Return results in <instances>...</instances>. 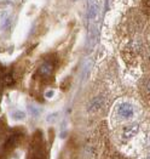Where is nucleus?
<instances>
[{
	"label": "nucleus",
	"mask_w": 150,
	"mask_h": 159,
	"mask_svg": "<svg viewBox=\"0 0 150 159\" xmlns=\"http://www.w3.org/2000/svg\"><path fill=\"white\" fill-rule=\"evenodd\" d=\"M118 113L122 118H130L133 116V106L128 102H123L118 108Z\"/></svg>",
	"instance_id": "f257e3e1"
},
{
	"label": "nucleus",
	"mask_w": 150,
	"mask_h": 159,
	"mask_svg": "<svg viewBox=\"0 0 150 159\" xmlns=\"http://www.w3.org/2000/svg\"><path fill=\"white\" fill-rule=\"evenodd\" d=\"M98 11H99V6H98L97 0H90V2H88V20L91 22H93L97 18Z\"/></svg>",
	"instance_id": "f03ea898"
},
{
	"label": "nucleus",
	"mask_w": 150,
	"mask_h": 159,
	"mask_svg": "<svg viewBox=\"0 0 150 159\" xmlns=\"http://www.w3.org/2000/svg\"><path fill=\"white\" fill-rule=\"evenodd\" d=\"M98 38V30H97V27L93 25L90 28V32H88V40H87V45H88V49L91 50L93 46H95L96 41Z\"/></svg>",
	"instance_id": "7ed1b4c3"
},
{
	"label": "nucleus",
	"mask_w": 150,
	"mask_h": 159,
	"mask_svg": "<svg viewBox=\"0 0 150 159\" xmlns=\"http://www.w3.org/2000/svg\"><path fill=\"white\" fill-rule=\"evenodd\" d=\"M29 159H44V151L42 147L35 142V146H32L30 153H29Z\"/></svg>",
	"instance_id": "20e7f679"
},
{
	"label": "nucleus",
	"mask_w": 150,
	"mask_h": 159,
	"mask_svg": "<svg viewBox=\"0 0 150 159\" xmlns=\"http://www.w3.org/2000/svg\"><path fill=\"white\" fill-rule=\"evenodd\" d=\"M52 72H54V67H52V65L50 62L42 63L40 68H39V74H40L41 77H44V78H49L52 74Z\"/></svg>",
	"instance_id": "39448f33"
},
{
	"label": "nucleus",
	"mask_w": 150,
	"mask_h": 159,
	"mask_svg": "<svg viewBox=\"0 0 150 159\" xmlns=\"http://www.w3.org/2000/svg\"><path fill=\"white\" fill-rule=\"evenodd\" d=\"M103 103H104V98H103L102 96L95 97V98L90 102L88 109H90V111H98V109H101V108L103 107Z\"/></svg>",
	"instance_id": "423d86ee"
},
{
	"label": "nucleus",
	"mask_w": 150,
	"mask_h": 159,
	"mask_svg": "<svg viewBox=\"0 0 150 159\" xmlns=\"http://www.w3.org/2000/svg\"><path fill=\"white\" fill-rule=\"evenodd\" d=\"M92 66H93V65H92V62H91L90 60H87V61L84 62V68H82V73H81L82 80L87 78V75H88V73H90V70H91Z\"/></svg>",
	"instance_id": "0eeeda50"
},
{
	"label": "nucleus",
	"mask_w": 150,
	"mask_h": 159,
	"mask_svg": "<svg viewBox=\"0 0 150 159\" xmlns=\"http://www.w3.org/2000/svg\"><path fill=\"white\" fill-rule=\"evenodd\" d=\"M137 133H138V125H133V126H128V128L126 129V131H125V137L130 139V137L135 136V135H136Z\"/></svg>",
	"instance_id": "6e6552de"
},
{
	"label": "nucleus",
	"mask_w": 150,
	"mask_h": 159,
	"mask_svg": "<svg viewBox=\"0 0 150 159\" xmlns=\"http://www.w3.org/2000/svg\"><path fill=\"white\" fill-rule=\"evenodd\" d=\"M28 111H29V113H30V116L32 117H39L40 116V108L39 107H36L35 105H28Z\"/></svg>",
	"instance_id": "1a4fd4ad"
},
{
	"label": "nucleus",
	"mask_w": 150,
	"mask_h": 159,
	"mask_svg": "<svg viewBox=\"0 0 150 159\" xmlns=\"http://www.w3.org/2000/svg\"><path fill=\"white\" fill-rule=\"evenodd\" d=\"M11 117L16 120H23L26 118V113L19 111V109H16V111H12L11 112Z\"/></svg>",
	"instance_id": "9d476101"
},
{
	"label": "nucleus",
	"mask_w": 150,
	"mask_h": 159,
	"mask_svg": "<svg viewBox=\"0 0 150 159\" xmlns=\"http://www.w3.org/2000/svg\"><path fill=\"white\" fill-rule=\"evenodd\" d=\"M55 96V90H49L47 93H45V97L46 98H51Z\"/></svg>",
	"instance_id": "9b49d317"
},
{
	"label": "nucleus",
	"mask_w": 150,
	"mask_h": 159,
	"mask_svg": "<svg viewBox=\"0 0 150 159\" xmlns=\"http://www.w3.org/2000/svg\"><path fill=\"white\" fill-rule=\"evenodd\" d=\"M58 116V113H54V114H51V116H49V118H47V121L49 123H51V121H54L56 119V117Z\"/></svg>",
	"instance_id": "f8f14e48"
},
{
	"label": "nucleus",
	"mask_w": 150,
	"mask_h": 159,
	"mask_svg": "<svg viewBox=\"0 0 150 159\" xmlns=\"http://www.w3.org/2000/svg\"><path fill=\"white\" fill-rule=\"evenodd\" d=\"M0 89H1V72H0Z\"/></svg>",
	"instance_id": "ddd939ff"
}]
</instances>
